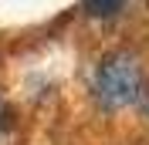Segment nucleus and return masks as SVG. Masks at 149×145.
Listing matches in <instances>:
<instances>
[{
  "mask_svg": "<svg viewBox=\"0 0 149 145\" xmlns=\"http://www.w3.org/2000/svg\"><path fill=\"white\" fill-rule=\"evenodd\" d=\"M95 95L105 108H122V105H136L146 98V84L136 57L129 54H112L98 64L95 74Z\"/></svg>",
  "mask_w": 149,
  "mask_h": 145,
  "instance_id": "nucleus-1",
  "label": "nucleus"
},
{
  "mask_svg": "<svg viewBox=\"0 0 149 145\" xmlns=\"http://www.w3.org/2000/svg\"><path fill=\"white\" fill-rule=\"evenodd\" d=\"M122 7H125V0H85V14L88 17H98V20L115 17Z\"/></svg>",
  "mask_w": 149,
  "mask_h": 145,
  "instance_id": "nucleus-2",
  "label": "nucleus"
}]
</instances>
